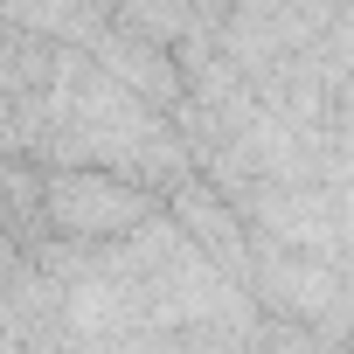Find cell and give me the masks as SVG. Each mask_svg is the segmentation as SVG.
<instances>
[{
  "mask_svg": "<svg viewBox=\"0 0 354 354\" xmlns=\"http://www.w3.org/2000/svg\"><path fill=\"white\" fill-rule=\"evenodd\" d=\"M160 209H167V195L132 181V174H118V167H42L49 236L111 243V236H132L139 223H153Z\"/></svg>",
  "mask_w": 354,
  "mask_h": 354,
  "instance_id": "cell-1",
  "label": "cell"
}]
</instances>
